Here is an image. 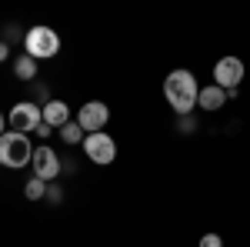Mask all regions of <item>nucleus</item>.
<instances>
[{
	"instance_id": "nucleus-1",
	"label": "nucleus",
	"mask_w": 250,
	"mask_h": 247,
	"mask_svg": "<svg viewBox=\"0 0 250 247\" xmlns=\"http://www.w3.org/2000/svg\"><path fill=\"white\" fill-rule=\"evenodd\" d=\"M197 94H200V87H197V77L190 70L177 67L164 77V97L177 117H190L197 111Z\"/></svg>"
},
{
	"instance_id": "nucleus-2",
	"label": "nucleus",
	"mask_w": 250,
	"mask_h": 247,
	"mask_svg": "<svg viewBox=\"0 0 250 247\" xmlns=\"http://www.w3.org/2000/svg\"><path fill=\"white\" fill-rule=\"evenodd\" d=\"M30 160H34V144L27 134L7 131L0 137V167L20 171V167H30Z\"/></svg>"
},
{
	"instance_id": "nucleus-3",
	"label": "nucleus",
	"mask_w": 250,
	"mask_h": 247,
	"mask_svg": "<svg viewBox=\"0 0 250 247\" xmlns=\"http://www.w3.org/2000/svg\"><path fill=\"white\" fill-rule=\"evenodd\" d=\"M23 54H30V57L37 60H50L60 54V34L54 30V27H43V23H37V27H30L27 34H23Z\"/></svg>"
},
{
	"instance_id": "nucleus-4",
	"label": "nucleus",
	"mask_w": 250,
	"mask_h": 247,
	"mask_svg": "<svg viewBox=\"0 0 250 247\" xmlns=\"http://www.w3.org/2000/svg\"><path fill=\"white\" fill-rule=\"evenodd\" d=\"M83 154H87V160L90 164H97V167H107V164H114L117 160V140L110 137V134H87L83 137Z\"/></svg>"
},
{
	"instance_id": "nucleus-5",
	"label": "nucleus",
	"mask_w": 250,
	"mask_h": 247,
	"mask_svg": "<svg viewBox=\"0 0 250 247\" xmlns=\"http://www.w3.org/2000/svg\"><path fill=\"white\" fill-rule=\"evenodd\" d=\"M43 124V111L34 100H20L10 107V131L17 134H37V127Z\"/></svg>"
},
{
	"instance_id": "nucleus-6",
	"label": "nucleus",
	"mask_w": 250,
	"mask_h": 247,
	"mask_svg": "<svg viewBox=\"0 0 250 247\" xmlns=\"http://www.w3.org/2000/svg\"><path fill=\"white\" fill-rule=\"evenodd\" d=\"M30 171H34V177H40V180H47V184H54L60 177V171H63V164H60V157L54 147H47V144H40V147H34V160H30Z\"/></svg>"
},
{
	"instance_id": "nucleus-7",
	"label": "nucleus",
	"mask_w": 250,
	"mask_h": 247,
	"mask_svg": "<svg viewBox=\"0 0 250 247\" xmlns=\"http://www.w3.org/2000/svg\"><path fill=\"white\" fill-rule=\"evenodd\" d=\"M240 80H244V60L240 57H220L213 64V84L224 87L227 94L240 87Z\"/></svg>"
},
{
	"instance_id": "nucleus-8",
	"label": "nucleus",
	"mask_w": 250,
	"mask_h": 247,
	"mask_svg": "<svg viewBox=\"0 0 250 247\" xmlns=\"http://www.w3.org/2000/svg\"><path fill=\"white\" fill-rule=\"evenodd\" d=\"M110 120V107L104 100H87L77 111V124L83 127V134H100Z\"/></svg>"
},
{
	"instance_id": "nucleus-9",
	"label": "nucleus",
	"mask_w": 250,
	"mask_h": 247,
	"mask_svg": "<svg viewBox=\"0 0 250 247\" xmlns=\"http://www.w3.org/2000/svg\"><path fill=\"white\" fill-rule=\"evenodd\" d=\"M227 90L224 87H217V84H207V87H200V94H197V107L200 111H220V107H227Z\"/></svg>"
},
{
	"instance_id": "nucleus-10",
	"label": "nucleus",
	"mask_w": 250,
	"mask_h": 247,
	"mask_svg": "<svg viewBox=\"0 0 250 247\" xmlns=\"http://www.w3.org/2000/svg\"><path fill=\"white\" fill-rule=\"evenodd\" d=\"M40 111H43V124L54 127V131H60L63 124H70V107H67L63 100H50V104H43Z\"/></svg>"
},
{
	"instance_id": "nucleus-11",
	"label": "nucleus",
	"mask_w": 250,
	"mask_h": 247,
	"mask_svg": "<svg viewBox=\"0 0 250 247\" xmlns=\"http://www.w3.org/2000/svg\"><path fill=\"white\" fill-rule=\"evenodd\" d=\"M14 74H17V80L34 84V80H37V60L30 57V54H20V57L14 60Z\"/></svg>"
},
{
	"instance_id": "nucleus-12",
	"label": "nucleus",
	"mask_w": 250,
	"mask_h": 247,
	"mask_svg": "<svg viewBox=\"0 0 250 247\" xmlns=\"http://www.w3.org/2000/svg\"><path fill=\"white\" fill-rule=\"evenodd\" d=\"M23 197H27V201H43V197H47V180L30 177V180L23 184Z\"/></svg>"
},
{
	"instance_id": "nucleus-13",
	"label": "nucleus",
	"mask_w": 250,
	"mask_h": 247,
	"mask_svg": "<svg viewBox=\"0 0 250 247\" xmlns=\"http://www.w3.org/2000/svg\"><path fill=\"white\" fill-rule=\"evenodd\" d=\"M60 137H63V144H83V137H87V134H83V127H80L77 120H70V124H63V127H60Z\"/></svg>"
},
{
	"instance_id": "nucleus-14",
	"label": "nucleus",
	"mask_w": 250,
	"mask_h": 247,
	"mask_svg": "<svg viewBox=\"0 0 250 247\" xmlns=\"http://www.w3.org/2000/svg\"><path fill=\"white\" fill-rule=\"evenodd\" d=\"M197 247H224V237H220V234H204Z\"/></svg>"
},
{
	"instance_id": "nucleus-15",
	"label": "nucleus",
	"mask_w": 250,
	"mask_h": 247,
	"mask_svg": "<svg viewBox=\"0 0 250 247\" xmlns=\"http://www.w3.org/2000/svg\"><path fill=\"white\" fill-rule=\"evenodd\" d=\"M47 201H50V204H60V201H63V190H60L57 184H47Z\"/></svg>"
},
{
	"instance_id": "nucleus-16",
	"label": "nucleus",
	"mask_w": 250,
	"mask_h": 247,
	"mask_svg": "<svg viewBox=\"0 0 250 247\" xmlns=\"http://www.w3.org/2000/svg\"><path fill=\"white\" fill-rule=\"evenodd\" d=\"M177 127H180V134H190V131H197V120H193V117H180Z\"/></svg>"
},
{
	"instance_id": "nucleus-17",
	"label": "nucleus",
	"mask_w": 250,
	"mask_h": 247,
	"mask_svg": "<svg viewBox=\"0 0 250 247\" xmlns=\"http://www.w3.org/2000/svg\"><path fill=\"white\" fill-rule=\"evenodd\" d=\"M7 40L14 44V40H23V37H20V30H17V27H7Z\"/></svg>"
},
{
	"instance_id": "nucleus-18",
	"label": "nucleus",
	"mask_w": 250,
	"mask_h": 247,
	"mask_svg": "<svg viewBox=\"0 0 250 247\" xmlns=\"http://www.w3.org/2000/svg\"><path fill=\"white\" fill-rule=\"evenodd\" d=\"M10 57V44H7V40H0V60H7Z\"/></svg>"
},
{
	"instance_id": "nucleus-19",
	"label": "nucleus",
	"mask_w": 250,
	"mask_h": 247,
	"mask_svg": "<svg viewBox=\"0 0 250 247\" xmlns=\"http://www.w3.org/2000/svg\"><path fill=\"white\" fill-rule=\"evenodd\" d=\"M50 131H54V127H47V124H40V127H37V137H50Z\"/></svg>"
},
{
	"instance_id": "nucleus-20",
	"label": "nucleus",
	"mask_w": 250,
	"mask_h": 247,
	"mask_svg": "<svg viewBox=\"0 0 250 247\" xmlns=\"http://www.w3.org/2000/svg\"><path fill=\"white\" fill-rule=\"evenodd\" d=\"M7 134V117H3V111H0V137Z\"/></svg>"
}]
</instances>
